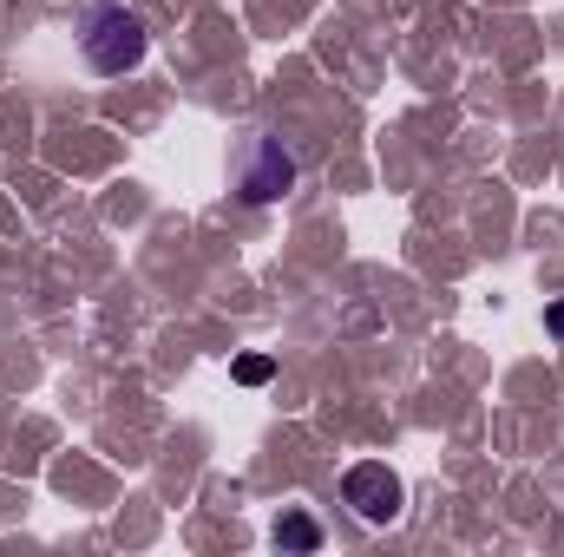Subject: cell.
I'll return each mask as SVG.
<instances>
[{"label":"cell","mask_w":564,"mask_h":557,"mask_svg":"<svg viewBox=\"0 0 564 557\" xmlns=\"http://www.w3.org/2000/svg\"><path fill=\"white\" fill-rule=\"evenodd\" d=\"M341 499H348L368 525H394V518H401V479H394L388 466H355V472L341 479Z\"/></svg>","instance_id":"3957f363"},{"label":"cell","mask_w":564,"mask_h":557,"mask_svg":"<svg viewBox=\"0 0 564 557\" xmlns=\"http://www.w3.org/2000/svg\"><path fill=\"white\" fill-rule=\"evenodd\" d=\"M237 190H243L250 204H276V197H289V190H295V157H289L276 139H250L243 171H237Z\"/></svg>","instance_id":"7a4b0ae2"},{"label":"cell","mask_w":564,"mask_h":557,"mask_svg":"<svg viewBox=\"0 0 564 557\" xmlns=\"http://www.w3.org/2000/svg\"><path fill=\"white\" fill-rule=\"evenodd\" d=\"M79 53H86L93 73L119 79V73H132V66L144 59V26L126 13V7H93L86 26H79Z\"/></svg>","instance_id":"6da1fadb"},{"label":"cell","mask_w":564,"mask_h":557,"mask_svg":"<svg viewBox=\"0 0 564 557\" xmlns=\"http://www.w3.org/2000/svg\"><path fill=\"white\" fill-rule=\"evenodd\" d=\"M276 538H282V545H315V525H308V518H289Z\"/></svg>","instance_id":"5b68a950"},{"label":"cell","mask_w":564,"mask_h":557,"mask_svg":"<svg viewBox=\"0 0 564 557\" xmlns=\"http://www.w3.org/2000/svg\"><path fill=\"white\" fill-rule=\"evenodd\" d=\"M237 381H250V387L270 381V361H263V354H243V361H237Z\"/></svg>","instance_id":"277c9868"}]
</instances>
